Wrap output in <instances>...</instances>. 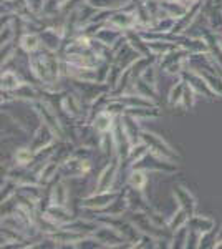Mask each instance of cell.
Returning a JSON list of instances; mask_svg holds the SVG:
<instances>
[{"mask_svg": "<svg viewBox=\"0 0 222 249\" xmlns=\"http://www.w3.org/2000/svg\"><path fill=\"white\" fill-rule=\"evenodd\" d=\"M203 77L207 80V83H209V87L212 88V91H216L217 95L222 96V82H221V80L212 77V75H207V73H203Z\"/></svg>", "mask_w": 222, "mask_h": 249, "instance_id": "21", "label": "cell"}, {"mask_svg": "<svg viewBox=\"0 0 222 249\" xmlns=\"http://www.w3.org/2000/svg\"><path fill=\"white\" fill-rule=\"evenodd\" d=\"M20 45H22V48L25 52H35L38 48L40 45V38H38V35H35V34H27V35H23L22 40H20Z\"/></svg>", "mask_w": 222, "mask_h": 249, "instance_id": "14", "label": "cell"}, {"mask_svg": "<svg viewBox=\"0 0 222 249\" xmlns=\"http://www.w3.org/2000/svg\"><path fill=\"white\" fill-rule=\"evenodd\" d=\"M116 196H118V193H110V191L96 193V195H93L91 198L85 199L83 206L93 208V210H95V208H104V206H108V204L115 203Z\"/></svg>", "mask_w": 222, "mask_h": 249, "instance_id": "4", "label": "cell"}, {"mask_svg": "<svg viewBox=\"0 0 222 249\" xmlns=\"http://www.w3.org/2000/svg\"><path fill=\"white\" fill-rule=\"evenodd\" d=\"M56 170H58V163H56V161L47 163L45 166H43L42 173H40V183H47L48 179H50L51 176L56 173Z\"/></svg>", "mask_w": 222, "mask_h": 249, "instance_id": "18", "label": "cell"}, {"mask_svg": "<svg viewBox=\"0 0 222 249\" xmlns=\"http://www.w3.org/2000/svg\"><path fill=\"white\" fill-rule=\"evenodd\" d=\"M118 160L108 164L106 168L103 170V173L100 175V179H98V186H96V193H103V191H110L113 181L116 178V171H118Z\"/></svg>", "mask_w": 222, "mask_h": 249, "instance_id": "3", "label": "cell"}, {"mask_svg": "<svg viewBox=\"0 0 222 249\" xmlns=\"http://www.w3.org/2000/svg\"><path fill=\"white\" fill-rule=\"evenodd\" d=\"M136 22H138V17L133 14H118V15H113L108 20V23L115 25L116 29H131V27L136 25Z\"/></svg>", "mask_w": 222, "mask_h": 249, "instance_id": "8", "label": "cell"}, {"mask_svg": "<svg viewBox=\"0 0 222 249\" xmlns=\"http://www.w3.org/2000/svg\"><path fill=\"white\" fill-rule=\"evenodd\" d=\"M130 184L136 190H143L144 184H146V175L141 171H133L130 176Z\"/></svg>", "mask_w": 222, "mask_h": 249, "instance_id": "19", "label": "cell"}, {"mask_svg": "<svg viewBox=\"0 0 222 249\" xmlns=\"http://www.w3.org/2000/svg\"><path fill=\"white\" fill-rule=\"evenodd\" d=\"M51 142H53V135H51L50 128H48L47 124H43V126H40L38 133L34 140V151L43 150V148H47Z\"/></svg>", "mask_w": 222, "mask_h": 249, "instance_id": "7", "label": "cell"}, {"mask_svg": "<svg viewBox=\"0 0 222 249\" xmlns=\"http://www.w3.org/2000/svg\"><path fill=\"white\" fill-rule=\"evenodd\" d=\"M139 136H141V140H143V142L153 150V155L161 156V158L168 160V161H171V160L177 158V155L174 153V151H172V148L169 146V144L164 142L163 138H159L157 135L149 133V131H141Z\"/></svg>", "mask_w": 222, "mask_h": 249, "instance_id": "2", "label": "cell"}, {"mask_svg": "<svg viewBox=\"0 0 222 249\" xmlns=\"http://www.w3.org/2000/svg\"><path fill=\"white\" fill-rule=\"evenodd\" d=\"M183 102H184V107H186V108H191L192 105H194V88H192L191 85L186 87L184 96H183Z\"/></svg>", "mask_w": 222, "mask_h": 249, "instance_id": "22", "label": "cell"}, {"mask_svg": "<svg viewBox=\"0 0 222 249\" xmlns=\"http://www.w3.org/2000/svg\"><path fill=\"white\" fill-rule=\"evenodd\" d=\"M22 85L17 75L14 71L7 70L5 73H2V90L10 91V90H17V88Z\"/></svg>", "mask_w": 222, "mask_h": 249, "instance_id": "12", "label": "cell"}, {"mask_svg": "<svg viewBox=\"0 0 222 249\" xmlns=\"http://www.w3.org/2000/svg\"><path fill=\"white\" fill-rule=\"evenodd\" d=\"M184 90H186V85L184 82H179L177 85L172 87L171 90V95H169V103L174 105V103H179L183 102V96H184Z\"/></svg>", "mask_w": 222, "mask_h": 249, "instance_id": "16", "label": "cell"}, {"mask_svg": "<svg viewBox=\"0 0 222 249\" xmlns=\"http://www.w3.org/2000/svg\"><path fill=\"white\" fill-rule=\"evenodd\" d=\"M130 0H88V3L93 7H98V9H118L123 7Z\"/></svg>", "mask_w": 222, "mask_h": 249, "instance_id": "13", "label": "cell"}, {"mask_svg": "<svg viewBox=\"0 0 222 249\" xmlns=\"http://www.w3.org/2000/svg\"><path fill=\"white\" fill-rule=\"evenodd\" d=\"M32 151L34 150H27V148H20L17 151V155H15V160H17L18 164H28L32 161Z\"/></svg>", "mask_w": 222, "mask_h": 249, "instance_id": "20", "label": "cell"}, {"mask_svg": "<svg viewBox=\"0 0 222 249\" xmlns=\"http://www.w3.org/2000/svg\"><path fill=\"white\" fill-rule=\"evenodd\" d=\"M174 198L177 199V203L181 204V208H183L189 216H194L196 201H194V198H192L191 193H189V190H186V188H183V186H176L174 188Z\"/></svg>", "mask_w": 222, "mask_h": 249, "instance_id": "5", "label": "cell"}, {"mask_svg": "<svg viewBox=\"0 0 222 249\" xmlns=\"http://www.w3.org/2000/svg\"><path fill=\"white\" fill-rule=\"evenodd\" d=\"M88 170H90V163L80 161V160H68L62 166V171L68 176H82Z\"/></svg>", "mask_w": 222, "mask_h": 249, "instance_id": "6", "label": "cell"}, {"mask_svg": "<svg viewBox=\"0 0 222 249\" xmlns=\"http://www.w3.org/2000/svg\"><path fill=\"white\" fill-rule=\"evenodd\" d=\"M32 70L37 77L45 83H55L58 78V60L50 52L38 53L30 60Z\"/></svg>", "mask_w": 222, "mask_h": 249, "instance_id": "1", "label": "cell"}, {"mask_svg": "<svg viewBox=\"0 0 222 249\" xmlns=\"http://www.w3.org/2000/svg\"><path fill=\"white\" fill-rule=\"evenodd\" d=\"M42 38H43V43H47V47L50 50H55L58 47V42H60V35H56L55 30H47L42 34Z\"/></svg>", "mask_w": 222, "mask_h": 249, "instance_id": "17", "label": "cell"}, {"mask_svg": "<svg viewBox=\"0 0 222 249\" xmlns=\"http://www.w3.org/2000/svg\"><path fill=\"white\" fill-rule=\"evenodd\" d=\"M113 126V113L108 110H102L96 113V118H95V128L96 131L100 133H106L110 131V128Z\"/></svg>", "mask_w": 222, "mask_h": 249, "instance_id": "9", "label": "cell"}, {"mask_svg": "<svg viewBox=\"0 0 222 249\" xmlns=\"http://www.w3.org/2000/svg\"><path fill=\"white\" fill-rule=\"evenodd\" d=\"M124 102H126L128 105H131V107H133V105H136V100L133 98V96H130V98H126V100H124ZM139 105H141V107H144V105H149V103H146V102H143V100H141Z\"/></svg>", "mask_w": 222, "mask_h": 249, "instance_id": "23", "label": "cell"}, {"mask_svg": "<svg viewBox=\"0 0 222 249\" xmlns=\"http://www.w3.org/2000/svg\"><path fill=\"white\" fill-rule=\"evenodd\" d=\"M67 198H68L67 184L63 183V181L56 183V186L53 188V190H51V195H50L51 206H65Z\"/></svg>", "mask_w": 222, "mask_h": 249, "instance_id": "10", "label": "cell"}, {"mask_svg": "<svg viewBox=\"0 0 222 249\" xmlns=\"http://www.w3.org/2000/svg\"><path fill=\"white\" fill-rule=\"evenodd\" d=\"M63 107H65V110L70 113L71 116H80V102L75 98V96L68 95L65 100H63Z\"/></svg>", "mask_w": 222, "mask_h": 249, "instance_id": "15", "label": "cell"}, {"mask_svg": "<svg viewBox=\"0 0 222 249\" xmlns=\"http://www.w3.org/2000/svg\"><path fill=\"white\" fill-rule=\"evenodd\" d=\"M216 248H222V241H221L219 244H216Z\"/></svg>", "mask_w": 222, "mask_h": 249, "instance_id": "24", "label": "cell"}, {"mask_svg": "<svg viewBox=\"0 0 222 249\" xmlns=\"http://www.w3.org/2000/svg\"><path fill=\"white\" fill-rule=\"evenodd\" d=\"M189 226H191V231H197L201 234L204 232H209L214 228V221L211 218H201V216H192L189 219Z\"/></svg>", "mask_w": 222, "mask_h": 249, "instance_id": "11", "label": "cell"}]
</instances>
